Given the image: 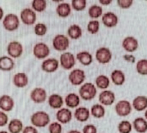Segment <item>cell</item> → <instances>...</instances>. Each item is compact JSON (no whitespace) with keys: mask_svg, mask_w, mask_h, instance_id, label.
I'll list each match as a JSON object with an SVG mask.
<instances>
[{"mask_svg":"<svg viewBox=\"0 0 147 133\" xmlns=\"http://www.w3.org/2000/svg\"><path fill=\"white\" fill-rule=\"evenodd\" d=\"M76 57L77 60L85 66L90 65L93 62V57L92 54L86 51H80L79 53H77Z\"/></svg>","mask_w":147,"mask_h":133,"instance_id":"25","label":"cell"},{"mask_svg":"<svg viewBox=\"0 0 147 133\" xmlns=\"http://www.w3.org/2000/svg\"><path fill=\"white\" fill-rule=\"evenodd\" d=\"M87 5L86 0H72L71 8L76 11H83Z\"/></svg>","mask_w":147,"mask_h":133,"instance_id":"37","label":"cell"},{"mask_svg":"<svg viewBox=\"0 0 147 133\" xmlns=\"http://www.w3.org/2000/svg\"><path fill=\"white\" fill-rule=\"evenodd\" d=\"M20 20L26 25H34L36 21V12L31 8H25L20 13Z\"/></svg>","mask_w":147,"mask_h":133,"instance_id":"11","label":"cell"},{"mask_svg":"<svg viewBox=\"0 0 147 133\" xmlns=\"http://www.w3.org/2000/svg\"><path fill=\"white\" fill-rule=\"evenodd\" d=\"M90 115H91L90 109L83 106L76 109L74 113V117H75L77 121L81 123L86 122L88 121L90 117Z\"/></svg>","mask_w":147,"mask_h":133,"instance_id":"19","label":"cell"},{"mask_svg":"<svg viewBox=\"0 0 147 133\" xmlns=\"http://www.w3.org/2000/svg\"><path fill=\"white\" fill-rule=\"evenodd\" d=\"M99 2L101 5H110L112 2V1L111 0H100Z\"/></svg>","mask_w":147,"mask_h":133,"instance_id":"46","label":"cell"},{"mask_svg":"<svg viewBox=\"0 0 147 133\" xmlns=\"http://www.w3.org/2000/svg\"><path fill=\"white\" fill-rule=\"evenodd\" d=\"M134 109L137 111H142L147 109V97L144 95L137 96L133 100L131 104Z\"/></svg>","mask_w":147,"mask_h":133,"instance_id":"21","label":"cell"},{"mask_svg":"<svg viewBox=\"0 0 147 133\" xmlns=\"http://www.w3.org/2000/svg\"><path fill=\"white\" fill-rule=\"evenodd\" d=\"M123 57L124 59H126L127 61L131 62V63H134V62H135V57H134V56L132 55H124Z\"/></svg>","mask_w":147,"mask_h":133,"instance_id":"45","label":"cell"},{"mask_svg":"<svg viewBox=\"0 0 147 133\" xmlns=\"http://www.w3.org/2000/svg\"><path fill=\"white\" fill-rule=\"evenodd\" d=\"M86 73L80 68H75L70 72L68 75V80L73 86H81L86 80Z\"/></svg>","mask_w":147,"mask_h":133,"instance_id":"6","label":"cell"},{"mask_svg":"<svg viewBox=\"0 0 147 133\" xmlns=\"http://www.w3.org/2000/svg\"><path fill=\"white\" fill-rule=\"evenodd\" d=\"M31 101L35 103L40 104L45 102L47 99V92L45 88L36 87L34 88L30 94Z\"/></svg>","mask_w":147,"mask_h":133,"instance_id":"12","label":"cell"},{"mask_svg":"<svg viewBox=\"0 0 147 133\" xmlns=\"http://www.w3.org/2000/svg\"><path fill=\"white\" fill-rule=\"evenodd\" d=\"M59 64L65 70H70L76 64V59L74 54L71 52L65 51L60 55Z\"/></svg>","mask_w":147,"mask_h":133,"instance_id":"8","label":"cell"},{"mask_svg":"<svg viewBox=\"0 0 147 133\" xmlns=\"http://www.w3.org/2000/svg\"><path fill=\"white\" fill-rule=\"evenodd\" d=\"M132 129V124L129 121H122L117 126V130L120 133H131Z\"/></svg>","mask_w":147,"mask_h":133,"instance_id":"35","label":"cell"},{"mask_svg":"<svg viewBox=\"0 0 147 133\" xmlns=\"http://www.w3.org/2000/svg\"><path fill=\"white\" fill-rule=\"evenodd\" d=\"M15 63L13 58L8 56H2L0 57V70L3 72H10L14 68Z\"/></svg>","mask_w":147,"mask_h":133,"instance_id":"23","label":"cell"},{"mask_svg":"<svg viewBox=\"0 0 147 133\" xmlns=\"http://www.w3.org/2000/svg\"><path fill=\"white\" fill-rule=\"evenodd\" d=\"M65 103L68 108H77L80 103V97L76 93H69L65 98Z\"/></svg>","mask_w":147,"mask_h":133,"instance_id":"29","label":"cell"},{"mask_svg":"<svg viewBox=\"0 0 147 133\" xmlns=\"http://www.w3.org/2000/svg\"><path fill=\"white\" fill-rule=\"evenodd\" d=\"M50 116L46 111H37L34 112L31 117L32 126L36 128H44L50 124Z\"/></svg>","mask_w":147,"mask_h":133,"instance_id":"1","label":"cell"},{"mask_svg":"<svg viewBox=\"0 0 147 133\" xmlns=\"http://www.w3.org/2000/svg\"><path fill=\"white\" fill-rule=\"evenodd\" d=\"M4 18V11L2 7H0V21Z\"/></svg>","mask_w":147,"mask_h":133,"instance_id":"47","label":"cell"},{"mask_svg":"<svg viewBox=\"0 0 147 133\" xmlns=\"http://www.w3.org/2000/svg\"><path fill=\"white\" fill-rule=\"evenodd\" d=\"M49 133H62L63 127L62 124L59 122H52L49 124Z\"/></svg>","mask_w":147,"mask_h":133,"instance_id":"40","label":"cell"},{"mask_svg":"<svg viewBox=\"0 0 147 133\" xmlns=\"http://www.w3.org/2000/svg\"><path fill=\"white\" fill-rule=\"evenodd\" d=\"M138 40L134 36H129L123 39L122 42V46L126 51L129 53H133L136 51L138 49Z\"/></svg>","mask_w":147,"mask_h":133,"instance_id":"15","label":"cell"},{"mask_svg":"<svg viewBox=\"0 0 147 133\" xmlns=\"http://www.w3.org/2000/svg\"><path fill=\"white\" fill-rule=\"evenodd\" d=\"M24 129L23 124L18 118L12 119L7 124V130L9 133H21Z\"/></svg>","mask_w":147,"mask_h":133,"instance_id":"24","label":"cell"},{"mask_svg":"<svg viewBox=\"0 0 147 133\" xmlns=\"http://www.w3.org/2000/svg\"><path fill=\"white\" fill-rule=\"evenodd\" d=\"M97 95V87L92 83L81 85L79 89V96L84 101H92Z\"/></svg>","mask_w":147,"mask_h":133,"instance_id":"2","label":"cell"},{"mask_svg":"<svg viewBox=\"0 0 147 133\" xmlns=\"http://www.w3.org/2000/svg\"><path fill=\"white\" fill-rule=\"evenodd\" d=\"M22 133H39L36 127L34 126H27L24 127Z\"/></svg>","mask_w":147,"mask_h":133,"instance_id":"44","label":"cell"},{"mask_svg":"<svg viewBox=\"0 0 147 133\" xmlns=\"http://www.w3.org/2000/svg\"><path fill=\"white\" fill-rule=\"evenodd\" d=\"M50 48L44 43H38L33 48L34 57L39 59H44L50 55Z\"/></svg>","mask_w":147,"mask_h":133,"instance_id":"7","label":"cell"},{"mask_svg":"<svg viewBox=\"0 0 147 133\" xmlns=\"http://www.w3.org/2000/svg\"><path fill=\"white\" fill-rule=\"evenodd\" d=\"M98 99L102 106H111L115 101V94L110 90H103L99 95Z\"/></svg>","mask_w":147,"mask_h":133,"instance_id":"14","label":"cell"},{"mask_svg":"<svg viewBox=\"0 0 147 133\" xmlns=\"http://www.w3.org/2000/svg\"><path fill=\"white\" fill-rule=\"evenodd\" d=\"M83 133H97V129L94 124H87L83 127Z\"/></svg>","mask_w":147,"mask_h":133,"instance_id":"43","label":"cell"},{"mask_svg":"<svg viewBox=\"0 0 147 133\" xmlns=\"http://www.w3.org/2000/svg\"><path fill=\"white\" fill-rule=\"evenodd\" d=\"M136 70L140 75H147V59H141L138 60L136 64Z\"/></svg>","mask_w":147,"mask_h":133,"instance_id":"36","label":"cell"},{"mask_svg":"<svg viewBox=\"0 0 147 133\" xmlns=\"http://www.w3.org/2000/svg\"><path fill=\"white\" fill-rule=\"evenodd\" d=\"M111 80L115 86H122L126 81V76L121 70H114L111 74Z\"/></svg>","mask_w":147,"mask_h":133,"instance_id":"26","label":"cell"},{"mask_svg":"<svg viewBox=\"0 0 147 133\" xmlns=\"http://www.w3.org/2000/svg\"><path fill=\"white\" fill-rule=\"evenodd\" d=\"M110 80L109 77L104 74H100L97 76L95 80V86L96 87L100 89L106 90V88L109 86Z\"/></svg>","mask_w":147,"mask_h":133,"instance_id":"31","label":"cell"},{"mask_svg":"<svg viewBox=\"0 0 147 133\" xmlns=\"http://www.w3.org/2000/svg\"><path fill=\"white\" fill-rule=\"evenodd\" d=\"M68 133H82V132H80L79 130H70V131L68 132Z\"/></svg>","mask_w":147,"mask_h":133,"instance_id":"48","label":"cell"},{"mask_svg":"<svg viewBox=\"0 0 147 133\" xmlns=\"http://www.w3.org/2000/svg\"><path fill=\"white\" fill-rule=\"evenodd\" d=\"M132 127L138 133H146L147 132V121L144 117H137L133 121Z\"/></svg>","mask_w":147,"mask_h":133,"instance_id":"27","label":"cell"},{"mask_svg":"<svg viewBox=\"0 0 147 133\" xmlns=\"http://www.w3.org/2000/svg\"><path fill=\"white\" fill-rule=\"evenodd\" d=\"M59 62L55 58H48L42 63L41 68L42 71L47 73H53L57 70Z\"/></svg>","mask_w":147,"mask_h":133,"instance_id":"16","label":"cell"},{"mask_svg":"<svg viewBox=\"0 0 147 133\" xmlns=\"http://www.w3.org/2000/svg\"><path fill=\"white\" fill-rule=\"evenodd\" d=\"M14 101L8 95H3L0 97V109L5 112L12 111L14 107Z\"/></svg>","mask_w":147,"mask_h":133,"instance_id":"18","label":"cell"},{"mask_svg":"<svg viewBox=\"0 0 147 133\" xmlns=\"http://www.w3.org/2000/svg\"><path fill=\"white\" fill-rule=\"evenodd\" d=\"M48 31V28H47L46 25L42 22H39V23L36 24L34 26V33L36 36H42L45 35Z\"/></svg>","mask_w":147,"mask_h":133,"instance_id":"39","label":"cell"},{"mask_svg":"<svg viewBox=\"0 0 147 133\" xmlns=\"http://www.w3.org/2000/svg\"><path fill=\"white\" fill-rule=\"evenodd\" d=\"M32 10L35 12L41 13L46 9L47 2L45 0H33L31 2Z\"/></svg>","mask_w":147,"mask_h":133,"instance_id":"34","label":"cell"},{"mask_svg":"<svg viewBox=\"0 0 147 133\" xmlns=\"http://www.w3.org/2000/svg\"><path fill=\"white\" fill-rule=\"evenodd\" d=\"M73 117L72 111L68 108H61L57 110L56 113V118L57 122L61 124H66L70 123Z\"/></svg>","mask_w":147,"mask_h":133,"instance_id":"13","label":"cell"},{"mask_svg":"<svg viewBox=\"0 0 147 133\" xmlns=\"http://www.w3.org/2000/svg\"><path fill=\"white\" fill-rule=\"evenodd\" d=\"M100 30V22L97 20H92L89 21L87 25V31L91 34H96Z\"/></svg>","mask_w":147,"mask_h":133,"instance_id":"38","label":"cell"},{"mask_svg":"<svg viewBox=\"0 0 147 133\" xmlns=\"http://www.w3.org/2000/svg\"><path fill=\"white\" fill-rule=\"evenodd\" d=\"M95 57L99 63L108 64L111 60L112 54L109 49H108L106 47H101L96 51Z\"/></svg>","mask_w":147,"mask_h":133,"instance_id":"9","label":"cell"},{"mask_svg":"<svg viewBox=\"0 0 147 133\" xmlns=\"http://www.w3.org/2000/svg\"><path fill=\"white\" fill-rule=\"evenodd\" d=\"M117 5L122 9H129L133 5V0H117Z\"/></svg>","mask_w":147,"mask_h":133,"instance_id":"41","label":"cell"},{"mask_svg":"<svg viewBox=\"0 0 147 133\" xmlns=\"http://www.w3.org/2000/svg\"><path fill=\"white\" fill-rule=\"evenodd\" d=\"M144 116H145V119L147 121V109L145 111V114H144Z\"/></svg>","mask_w":147,"mask_h":133,"instance_id":"49","label":"cell"},{"mask_svg":"<svg viewBox=\"0 0 147 133\" xmlns=\"http://www.w3.org/2000/svg\"><path fill=\"white\" fill-rule=\"evenodd\" d=\"M0 133H9V132L7 131H4V130H2V131H0Z\"/></svg>","mask_w":147,"mask_h":133,"instance_id":"50","label":"cell"},{"mask_svg":"<svg viewBox=\"0 0 147 133\" xmlns=\"http://www.w3.org/2000/svg\"><path fill=\"white\" fill-rule=\"evenodd\" d=\"M20 20L19 16L14 14H8L2 20L4 28L7 31H14L20 27Z\"/></svg>","mask_w":147,"mask_h":133,"instance_id":"3","label":"cell"},{"mask_svg":"<svg viewBox=\"0 0 147 133\" xmlns=\"http://www.w3.org/2000/svg\"><path fill=\"white\" fill-rule=\"evenodd\" d=\"M88 14L91 18L96 20L102 16V7L98 5H93L88 8Z\"/></svg>","mask_w":147,"mask_h":133,"instance_id":"33","label":"cell"},{"mask_svg":"<svg viewBox=\"0 0 147 133\" xmlns=\"http://www.w3.org/2000/svg\"><path fill=\"white\" fill-rule=\"evenodd\" d=\"M8 116L3 111H0V127H4L8 124Z\"/></svg>","mask_w":147,"mask_h":133,"instance_id":"42","label":"cell"},{"mask_svg":"<svg viewBox=\"0 0 147 133\" xmlns=\"http://www.w3.org/2000/svg\"><path fill=\"white\" fill-rule=\"evenodd\" d=\"M49 105L54 109H60L63 106L64 101L61 95L58 94H52L49 97Z\"/></svg>","mask_w":147,"mask_h":133,"instance_id":"22","label":"cell"},{"mask_svg":"<svg viewBox=\"0 0 147 133\" xmlns=\"http://www.w3.org/2000/svg\"><path fill=\"white\" fill-rule=\"evenodd\" d=\"M57 14L62 18H66L71 13V6L66 2L59 3L56 8Z\"/></svg>","mask_w":147,"mask_h":133,"instance_id":"28","label":"cell"},{"mask_svg":"<svg viewBox=\"0 0 147 133\" xmlns=\"http://www.w3.org/2000/svg\"><path fill=\"white\" fill-rule=\"evenodd\" d=\"M102 24L107 28H114L118 23V17L115 13L109 11L102 16Z\"/></svg>","mask_w":147,"mask_h":133,"instance_id":"17","label":"cell"},{"mask_svg":"<svg viewBox=\"0 0 147 133\" xmlns=\"http://www.w3.org/2000/svg\"><path fill=\"white\" fill-rule=\"evenodd\" d=\"M115 112L120 117H126L131 114L132 106L130 102L126 100H121L115 104Z\"/></svg>","mask_w":147,"mask_h":133,"instance_id":"5","label":"cell"},{"mask_svg":"<svg viewBox=\"0 0 147 133\" xmlns=\"http://www.w3.org/2000/svg\"><path fill=\"white\" fill-rule=\"evenodd\" d=\"M91 115L97 119H100L105 116L106 114V110H105L104 106L101 104H94L90 109Z\"/></svg>","mask_w":147,"mask_h":133,"instance_id":"32","label":"cell"},{"mask_svg":"<svg viewBox=\"0 0 147 133\" xmlns=\"http://www.w3.org/2000/svg\"><path fill=\"white\" fill-rule=\"evenodd\" d=\"M7 52L11 58L20 57L23 53V46L18 41H12L9 43L7 47Z\"/></svg>","mask_w":147,"mask_h":133,"instance_id":"10","label":"cell"},{"mask_svg":"<svg viewBox=\"0 0 147 133\" xmlns=\"http://www.w3.org/2000/svg\"><path fill=\"white\" fill-rule=\"evenodd\" d=\"M13 83L17 88H25L28 84V78L24 72H18L13 76Z\"/></svg>","mask_w":147,"mask_h":133,"instance_id":"20","label":"cell"},{"mask_svg":"<svg viewBox=\"0 0 147 133\" xmlns=\"http://www.w3.org/2000/svg\"><path fill=\"white\" fill-rule=\"evenodd\" d=\"M83 35V31L79 25L74 24L68 28V36L72 40H78Z\"/></svg>","mask_w":147,"mask_h":133,"instance_id":"30","label":"cell"},{"mask_svg":"<svg viewBox=\"0 0 147 133\" xmlns=\"http://www.w3.org/2000/svg\"><path fill=\"white\" fill-rule=\"evenodd\" d=\"M69 39L64 34H57L52 40L54 49L57 51H65L69 47Z\"/></svg>","mask_w":147,"mask_h":133,"instance_id":"4","label":"cell"}]
</instances>
